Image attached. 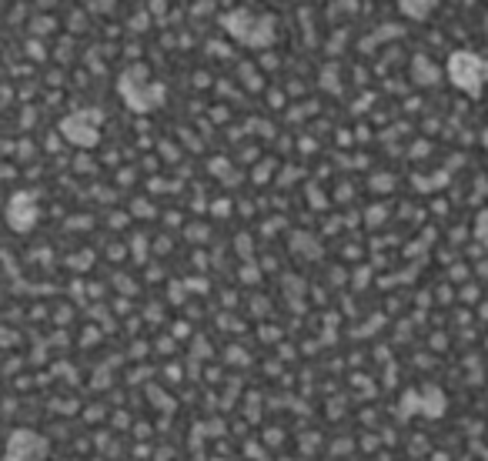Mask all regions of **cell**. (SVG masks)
I'll return each mask as SVG.
<instances>
[{"mask_svg": "<svg viewBox=\"0 0 488 461\" xmlns=\"http://www.w3.org/2000/svg\"><path fill=\"white\" fill-rule=\"evenodd\" d=\"M405 17H415V20H422V17H428V13H435V7H422V3H401L398 7Z\"/></svg>", "mask_w": 488, "mask_h": 461, "instance_id": "cell-2", "label": "cell"}, {"mask_svg": "<svg viewBox=\"0 0 488 461\" xmlns=\"http://www.w3.org/2000/svg\"><path fill=\"white\" fill-rule=\"evenodd\" d=\"M455 60H452V77L458 80V87L472 90V84H478L482 77H488V67L482 57L468 54V50H458V54H452Z\"/></svg>", "mask_w": 488, "mask_h": 461, "instance_id": "cell-1", "label": "cell"}]
</instances>
